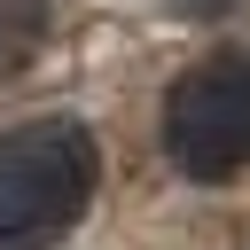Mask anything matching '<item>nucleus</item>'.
I'll list each match as a JSON object with an SVG mask.
<instances>
[{
	"label": "nucleus",
	"mask_w": 250,
	"mask_h": 250,
	"mask_svg": "<svg viewBox=\"0 0 250 250\" xmlns=\"http://www.w3.org/2000/svg\"><path fill=\"white\" fill-rule=\"evenodd\" d=\"M102 188V148L70 117L0 133V250H55Z\"/></svg>",
	"instance_id": "1"
},
{
	"label": "nucleus",
	"mask_w": 250,
	"mask_h": 250,
	"mask_svg": "<svg viewBox=\"0 0 250 250\" xmlns=\"http://www.w3.org/2000/svg\"><path fill=\"white\" fill-rule=\"evenodd\" d=\"M47 0H0V78L8 70H23L31 55H39V39H47Z\"/></svg>",
	"instance_id": "3"
},
{
	"label": "nucleus",
	"mask_w": 250,
	"mask_h": 250,
	"mask_svg": "<svg viewBox=\"0 0 250 250\" xmlns=\"http://www.w3.org/2000/svg\"><path fill=\"white\" fill-rule=\"evenodd\" d=\"M164 156L188 180H234L250 164V55H203L164 94Z\"/></svg>",
	"instance_id": "2"
},
{
	"label": "nucleus",
	"mask_w": 250,
	"mask_h": 250,
	"mask_svg": "<svg viewBox=\"0 0 250 250\" xmlns=\"http://www.w3.org/2000/svg\"><path fill=\"white\" fill-rule=\"evenodd\" d=\"M180 16H219V8H234V0H172Z\"/></svg>",
	"instance_id": "4"
}]
</instances>
